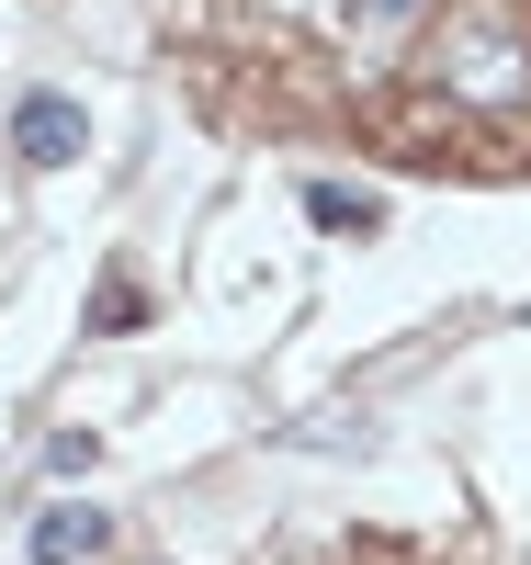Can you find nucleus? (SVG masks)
Returning a JSON list of instances; mask_svg holds the SVG:
<instances>
[{
	"label": "nucleus",
	"instance_id": "nucleus-2",
	"mask_svg": "<svg viewBox=\"0 0 531 565\" xmlns=\"http://www.w3.org/2000/svg\"><path fill=\"white\" fill-rule=\"evenodd\" d=\"M23 554H34V565H103V554H114V521H103V509H79V498H68V509H34Z\"/></svg>",
	"mask_w": 531,
	"mask_h": 565
},
{
	"label": "nucleus",
	"instance_id": "nucleus-1",
	"mask_svg": "<svg viewBox=\"0 0 531 565\" xmlns=\"http://www.w3.org/2000/svg\"><path fill=\"white\" fill-rule=\"evenodd\" d=\"M418 79L442 90L453 114H475V125L531 114V12L520 0H464V12H442L418 34Z\"/></svg>",
	"mask_w": 531,
	"mask_h": 565
},
{
	"label": "nucleus",
	"instance_id": "nucleus-5",
	"mask_svg": "<svg viewBox=\"0 0 531 565\" xmlns=\"http://www.w3.org/2000/svg\"><path fill=\"white\" fill-rule=\"evenodd\" d=\"M136 317H148V295H136V282L114 271V282H103V295H91V328H103V340H114V328H136Z\"/></svg>",
	"mask_w": 531,
	"mask_h": 565
},
{
	"label": "nucleus",
	"instance_id": "nucleus-3",
	"mask_svg": "<svg viewBox=\"0 0 531 565\" xmlns=\"http://www.w3.org/2000/svg\"><path fill=\"white\" fill-rule=\"evenodd\" d=\"M12 148H23V170H68L79 159V103L68 90H34V103L12 114Z\"/></svg>",
	"mask_w": 531,
	"mask_h": 565
},
{
	"label": "nucleus",
	"instance_id": "nucleus-6",
	"mask_svg": "<svg viewBox=\"0 0 531 565\" xmlns=\"http://www.w3.org/2000/svg\"><path fill=\"white\" fill-rule=\"evenodd\" d=\"M418 12H429V0H351V23H362V34H384V23H418Z\"/></svg>",
	"mask_w": 531,
	"mask_h": 565
},
{
	"label": "nucleus",
	"instance_id": "nucleus-4",
	"mask_svg": "<svg viewBox=\"0 0 531 565\" xmlns=\"http://www.w3.org/2000/svg\"><path fill=\"white\" fill-rule=\"evenodd\" d=\"M306 215H317V226H340V238H373V226H384V204L351 193V181H306Z\"/></svg>",
	"mask_w": 531,
	"mask_h": 565
}]
</instances>
